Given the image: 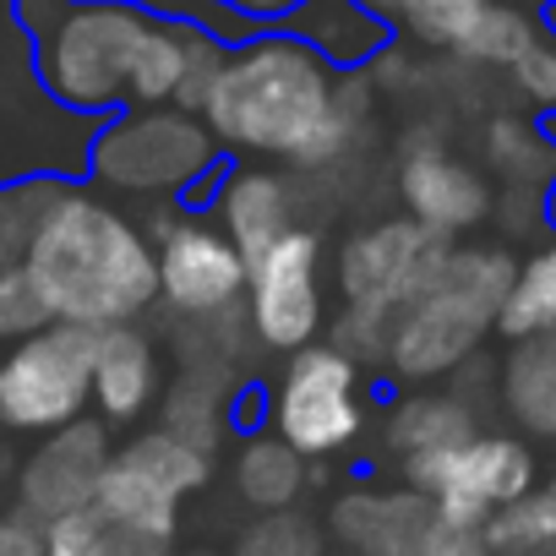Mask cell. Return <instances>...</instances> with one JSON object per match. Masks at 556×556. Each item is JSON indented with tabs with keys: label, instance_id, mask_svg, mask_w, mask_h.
Here are the masks:
<instances>
[{
	"label": "cell",
	"instance_id": "cell-5",
	"mask_svg": "<svg viewBox=\"0 0 556 556\" xmlns=\"http://www.w3.org/2000/svg\"><path fill=\"white\" fill-rule=\"evenodd\" d=\"M224 159L218 137L202 115L153 104V110H115L99 121L88 148V180L121 191V197H175L186 202L191 186Z\"/></svg>",
	"mask_w": 556,
	"mask_h": 556
},
{
	"label": "cell",
	"instance_id": "cell-14",
	"mask_svg": "<svg viewBox=\"0 0 556 556\" xmlns=\"http://www.w3.org/2000/svg\"><path fill=\"white\" fill-rule=\"evenodd\" d=\"M437 523V502L415 485H355L333 502L328 529L350 556H420Z\"/></svg>",
	"mask_w": 556,
	"mask_h": 556
},
{
	"label": "cell",
	"instance_id": "cell-27",
	"mask_svg": "<svg viewBox=\"0 0 556 556\" xmlns=\"http://www.w3.org/2000/svg\"><path fill=\"white\" fill-rule=\"evenodd\" d=\"M545 28H540V17L529 12V7H518V0H491V7L475 17V28L458 39V61H469V66H496V72H507L534 39H540Z\"/></svg>",
	"mask_w": 556,
	"mask_h": 556
},
{
	"label": "cell",
	"instance_id": "cell-2",
	"mask_svg": "<svg viewBox=\"0 0 556 556\" xmlns=\"http://www.w3.org/2000/svg\"><path fill=\"white\" fill-rule=\"evenodd\" d=\"M50 323L72 328H121L142 323L159 306V245L121 207L93 197L83 180H66L50 218L34 235L23 262Z\"/></svg>",
	"mask_w": 556,
	"mask_h": 556
},
{
	"label": "cell",
	"instance_id": "cell-9",
	"mask_svg": "<svg viewBox=\"0 0 556 556\" xmlns=\"http://www.w3.org/2000/svg\"><path fill=\"white\" fill-rule=\"evenodd\" d=\"M245 323L262 350L295 355L323 339L328 295H323V240L317 229L295 224L278 235L245 273Z\"/></svg>",
	"mask_w": 556,
	"mask_h": 556
},
{
	"label": "cell",
	"instance_id": "cell-6",
	"mask_svg": "<svg viewBox=\"0 0 556 556\" xmlns=\"http://www.w3.org/2000/svg\"><path fill=\"white\" fill-rule=\"evenodd\" d=\"M93 328L50 323L23 344L0 350V431L50 437L93 404Z\"/></svg>",
	"mask_w": 556,
	"mask_h": 556
},
{
	"label": "cell",
	"instance_id": "cell-25",
	"mask_svg": "<svg viewBox=\"0 0 556 556\" xmlns=\"http://www.w3.org/2000/svg\"><path fill=\"white\" fill-rule=\"evenodd\" d=\"M485 164L507 186L551 191V180H556V142L545 137V126H529L518 115H496L485 126Z\"/></svg>",
	"mask_w": 556,
	"mask_h": 556
},
{
	"label": "cell",
	"instance_id": "cell-32",
	"mask_svg": "<svg viewBox=\"0 0 556 556\" xmlns=\"http://www.w3.org/2000/svg\"><path fill=\"white\" fill-rule=\"evenodd\" d=\"M420 556H491V540H485V529H475V523H447V518H437L431 534H426V545H420Z\"/></svg>",
	"mask_w": 556,
	"mask_h": 556
},
{
	"label": "cell",
	"instance_id": "cell-7",
	"mask_svg": "<svg viewBox=\"0 0 556 556\" xmlns=\"http://www.w3.org/2000/svg\"><path fill=\"white\" fill-rule=\"evenodd\" d=\"M273 431L285 437L306 464L339 458L366 431L361 404V361H350L339 344H306L290 355L285 377L273 388Z\"/></svg>",
	"mask_w": 556,
	"mask_h": 556
},
{
	"label": "cell",
	"instance_id": "cell-30",
	"mask_svg": "<svg viewBox=\"0 0 556 556\" xmlns=\"http://www.w3.org/2000/svg\"><path fill=\"white\" fill-rule=\"evenodd\" d=\"M507 77H513V93H518L529 110L556 115V34L545 28V34L507 66Z\"/></svg>",
	"mask_w": 556,
	"mask_h": 556
},
{
	"label": "cell",
	"instance_id": "cell-15",
	"mask_svg": "<svg viewBox=\"0 0 556 556\" xmlns=\"http://www.w3.org/2000/svg\"><path fill=\"white\" fill-rule=\"evenodd\" d=\"M207 218L235 240V251L245 256V267L278 240L295 229V191L285 175H273L262 164H235L218 186V197L207 202Z\"/></svg>",
	"mask_w": 556,
	"mask_h": 556
},
{
	"label": "cell",
	"instance_id": "cell-33",
	"mask_svg": "<svg viewBox=\"0 0 556 556\" xmlns=\"http://www.w3.org/2000/svg\"><path fill=\"white\" fill-rule=\"evenodd\" d=\"M0 556H45V518L28 507L0 513Z\"/></svg>",
	"mask_w": 556,
	"mask_h": 556
},
{
	"label": "cell",
	"instance_id": "cell-18",
	"mask_svg": "<svg viewBox=\"0 0 556 556\" xmlns=\"http://www.w3.org/2000/svg\"><path fill=\"white\" fill-rule=\"evenodd\" d=\"M240 371H224V366H180L169 393L159 399L164 409V431L197 442V447H218L224 431H235V393H240Z\"/></svg>",
	"mask_w": 556,
	"mask_h": 556
},
{
	"label": "cell",
	"instance_id": "cell-1",
	"mask_svg": "<svg viewBox=\"0 0 556 556\" xmlns=\"http://www.w3.org/2000/svg\"><path fill=\"white\" fill-rule=\"evenodd\" d=\"M202 121L224 153L295 169H333L361 137V121L339 110V72L285 28H256L224 50Z\"/></svg>",
	"mask_w": 556,
	"mask_h": 556
},
{
	"label": "cell",
	"instance_id": "cell-11",
	"mask_svg": "<svg viewBox=\"0 0 556 556\" xmlns=\"http://www.w3.org/2000/svg\"><path fill=\"white\" fill-rule=\"evenodd\" d=\"M447 245L453 240L431 235L409 213L404 218H377V224L355 229L339 245V290H344V306L393 317L431 278V267L442 262Z\"/></svg>",
	"mask_w": 556,
	"mask_h": 556
},
{
	"label": "cell",
	"instance_id": "cell-42",
	"mask_svg": "<svg viewBox=\"0 0 556 556\" xmlns=\"http://www.w3.org/2000/svg\"><path fill=\"white\" fill-rule=\"evenodd\" d=\"M344 556H350V551H344Z\"/></svg>",
	"mask_w": 556,
	"mask_h": 556
},
{
	"label": "cell",
	"instance_id": "cell-10",
	"mask_svg": "<svg viewBox=\"0 0 556 556\" xmlns=\"http://www.w3.org/2000/svg\"><path fill=\"white\" fill-rule=\"evenodd\" d=\"M153 245H159V301L175 317H218L245 306V256L235 251V240L207 218L191 213H153Z\"/></svg>",
	"mask_w": 556,
	"mask_h": 556
},
{
	"label": "cell",
	"instance_id": "cell-28",
	"mask_svg": "<svg viewBox=\"0 0 556 556\" xmlns=\"http://www.w3.org/2000/svg\"><path fill=\"white\" fill-rule=\"evenodd\" d=\"M491 0H399L393 34L426 45V50H458V39L475 28V17Z\"/></svg>",
	"mask_w": 556,
	"mask_h": 556
},
{
	"label": "cell",
	"instance_id": "cell-39",
	"mask_svg": "<svg viewBox=\"0 0 556 556\" xmlns=\"http://www.w3.org/2000/svg\"><path fill=\"white\" fill-rule=\"evenodd\" d=\"M518 7H529V12H545V17H551V12H556V0H518Z\"/></svg>",
	"mask_w": 556,
	"mask_h": 556
},
{
	"label": "cell",
	"instance_id": "cell-17",
	"mask_svg": "<svg viewBox=\"0 0 556 556\" xmlns=\"http://www.w3.org/2000/svg\"><path fill=\"white\" fill-rule=\"evenodd\" d=\"M273 28H285L295 34L312 55H323L333 72H366L388 45H399L393 23L371 7H361V0H301V7L285 17V23H273Z\"/></svg>",
	"mask_w": 556,
	"mask_h": 556
},
{
	"label": "cell",
	"instance_id": "cell-36",
	"mask_svg": "<svg viewBox=\"0 0 556 556\" xmlns=\"http://www.w3.org/2000/svg\"><path fill=\"white\" fill-rule=\"evenodd\" d=\"M545 137L556 142V115H545ZM545 224H556V180H551V191H545Z\"/></svg>",
	"mask_w": 556,
	"mask_h": 556
},
{
	"label": "cell",
	"instance_id": "cell-37",
	"mask_svg": "<svg viewBox=\"0 0 556 556\" xmlns=\"http://www.w3.org/2000/svg\"><path fill=\"white\" fill-rule=\"evenodd\" d=\"M361 7H371V12H382V17L393 23V12H399V0H361Z\"/></svg>",
	"mask_w": 556,
	"mask_h": 556
},
{
	"label": "cell",
	"instance_id": "cell-29",
	"mask_svg": "<svg viewBox=\"0 0 556 556\" xmlns=\"http://www.w3.org/2000/svg\"><path fill=\"white\" fill-rule=\"evenodd\" d=\"M235 556H328V545H323V529L312 518H301L295 507H285V513H262L240 534Z\"/></svg>",
	"mask_w": 556,
	"mask_h": 556
},
{
	"label": "cell",
	"instance_id": "cell-38",
	"mask_svg": "<svg viewBox=\"0 0 556 556\" xmlns=\"http://www.w3.org/2000/svg\"><path fill=\"white\" fill-rule=\"evenodd\" d=\"M12 475V447H7V431H0V480Z\"/></svg>",
	"mask_w": 556,
	"mask_h": 556
},
{
	"label": "cell",
	"instance_id": "cell-35",
	"mask_svg": "<svg viewBox=\"0 0 556 556\" xmlns=\"http://www.w3.org/2000/svg\"><path fill=\"white\" fill-rule=\"evenodd\" d=\"M55 7H61V0H17V17H23V28H34V23H45Z\"/></svg>",
	"mask_w": 556,
	"mask_h": 556
},
{
	"label": "cell",
	"instance_id": "cell-22",
	"mask_svg": "<svg viewBox=\"0 0 556 556\" xmlns=\"http://www.w3.org/2000/svg\"><path fill=\"white\" fill-rule=\"evenodd\" d=\"M93 507L115 523V529H131V534H153V540H175V518H180V502L153 485L142 469H131L126 458H110V469L99 475V491H93Z\"/></svg>",
	"mask_w": 556,
	"mask_h": 556
},
{
	"label": "cell",
	"instance_id": "cell-19",
	"mask_svg": "<svg viewBox=\"0 0 556 556\" xmlns=\"http://www.w3.org/2000/svg\"><path fill=\"white\" fill-rule=\"evenodd\" d=\"M496 393L518 431L556 442V333L518 339L496 366Z\"/></svg>",
	"mask_w": 556,
	"mask_h": 556
},
{
	"label": "cell",
	"instance_id": "cell-31",
	"mask_svg": "<svg viewBox=\"0 0 556 556\" xmlns=\"http://www.w3.org/2000/svg\"><path fill=\"white\" fill-rule=\"evenodd\" d=\"M110 540L115 529L99 507H77L45 523V556H110Z\"/></svg>",
	"mask_w": 556,
	"mask_h": 556
},
{
	"label": "cell",
	"instance_id": "cell-12",
	"mask_svg": "<svg viewBox=\"0 0 556 556\" xmlns=\"http://www.w3.org/2000/svg\"><path fill=\"white\" fill-rule=\"evenodd\" d=\"M399 197H404V213L442 240L480 229L496 207L491 180L469 159H458L431 126H415L399 142Z\"/></svg>",
	"mask_w": 556,
	"mask_h": 556
},
{
	"label": "cell",
	"instance_id": "cell-41",
	"mask_svg": "<svg viewBox=\"0 0 556 556\" xmlns=\"http://www.w3.org/2000/svg\"><path fill=\"white\" fill-rule=\"evenodd\" d=\"M540 556H556V551H540Z\"/></svg>",
	"mask_w": 556,
	"mask_h": 556
},
{
	"label": "cell",
	"instance_id": "cell-23",
	"mask_svg": "<svg viewBox=\"0 0 556 556\" xmlns=\"http://www.w3.org/2000/svg\"><path fill=\"white\" fill-rule=\"evenodd\" d=\"M115 458H126L131 469H142L153 485H164L175 502H186L191 491H202L213 480V453L175 437V431H137L126 447H115Z\"/></svg>",
	"mask_w": 556,
	"mask_h": 556
},
{
	"label": "cell",
	"instance_id": "cell-24",
	"mask_svg": "<svg viewBox=\"0 0 556 556\" xmlns=\"http://www.w3.org/2000/svg\"><path fill=\"white\" fill-rule=\"evenodd\" d=\"M496 333L507 344L556 333V245H540L534 256L518 262V278L496 312Z\"/></svg>",
	"mask_w": 556,
	"mask_h": 556
},
{
	"label": "cell",
	"instance_id": "cell-34",
	"mask_svg": "<svg viewBox=\"0 0 556 556\" xmlns=\"http://www.w3.org/2000/svg\"><path fill=\"white\" fill-rule=\"evenodd\" d=\"M229 7L245 17V23H256V28H273V23H285L301 0H229Z\"/></svg>",
	"mask_w": 556,
	"mask_h": 556
},
{
	"label": "cell",
	"instance_id": "cell-4",
	"mask_svg": "<svg viewBox=\"0 0 556 556\" xmlns=\"http://www.w3.org/2000/svg\"><path fill=\"white\" fill-rule=\"evenodd\" d=\"M148 12L131 0H61V7L28 28L34 39V72L39 88L88 121H104L126 110V83L137 45L148 34Z\"/></svg>",
	"mask_w": 556,
	"mask_h": 556
},
{
	"label": "cell",
	"instance_id": "cell-13",
	"mask_svg": "<svg viewBox=\"0 0 556 556\" xmlns=\"http://www.w3.org/2000/svg\"><path fill=\"white\" fill-rule=\"evenodd\" d=\"M110 458H115L110 426L88 420V415L39 437V447L17 469V507H28L45 523L66 518L77 507H93V491H99V475L110 469Z\"/></svg>",
	"mask_w": 556,
	"mask_h": 556
},
{
	"label": "cell",
	"instance_id": "cell-16",
	"mask_svg": "<svg viewBox=\"0 0 556 556\" xmlns=\"http://www.w3.org/2000/svg\"><path fill=\"white\" fill-rule=\"evenodd\" d=\"M159 404V344L137 328H99L93 339V409L104 426H137Z\"/></svg>",
	"mask_w": 556,
	"mask_h": 556
},
{
	"label": "cell",
	"instance_id": "cell-26",
	"mask_svg": "<svg viewBox=\"0 0 556 556\" xmlns=\"http://www.w3.org/2000/svg\"><path fill=\"white\" fill-rule=\"evenodd\" d=\"M66 191V175H17L0 180V267H23L34 251L39 224L50 218L55 197Z\"/></svg>",
	"mask_w": 556,
	"mask_h": 556
},
{
	"label": "cell",
	"instance_id": "cell-21",
	"mask_svg": "<svg viewBox=\"0 0 556 556\" xmlns=\"http://www.w3.org/2000/svg\"><path fill=\"white\" fill-rule=\"evenodd\" d=\"M235 491L256 513H285L306 491V458L278 431H251L235 458Z\"/></svg>",
	"mask_w": 556,
	"mask_h": 556
},
{
	"label": "cell",
	"instance_id": "cell-40",
	"mask_svg": "<svg viewBox=\"0 0 556 556\" xmlns=\"http://www.w3.org/2000/svg\"><path fill=\"white\" fill-rule=\"evenodd\" d=\"M186 556H218V551H186Z\"/></svg>",
	"mask_w": 556,
	"mask_h": 556
},
{
	"label": "cell",
	"instance_id": "cell-20",
	"mask_svg": "<svg viewBox=\"0 0 556 556\" xmlns=\"http://www.w3.org/2000/svg\"><path fill=\"white\" fill-rule=\"evenodd\" d=\"M480 426H475V404L458 399V393H409L388 409V426H382V447L404 464V458H420V453H442V447H458L469 442Z\"/></svg>",
	"mask_w": 556,
	"mask_h": 556
},
{
	"label": "cell",
	"instance_id": "cell-3",
	"mask_svg": "<svg viewBox=\"0 0 556 556\" xmlns=\"http://www.w3.org/2000/svg\"><path fill=\"white\" fill-rule=\"evenodd\" d=\"M518 278V262L502 245H447L426 285L393 312L388 328V377L420 388L453 377L464 361L480 355L485 333Z\"/></svg>",
	"mask_w": 556,
	"mask_h": 556
},
{
	"label": "cell",
	"instance_id": "cell-8",
	"mask_svg": "<svg viewBox=\"0 0 556 556\" xmlns=\"http://www.w3.org/2000/svg\"><path fill=\"white\" fill-rule=\"evenodd\" d=\"M399 469H404V485H415V491H426L437 502V518L475 523V529H485L491 513H502L507 502L529 496L534 480H540L529 442L502 437V431H475L469 442L404 458Z\"/></svg>",
	"mask_w": 556,
	"mask_h": 556
}]
</instances>
